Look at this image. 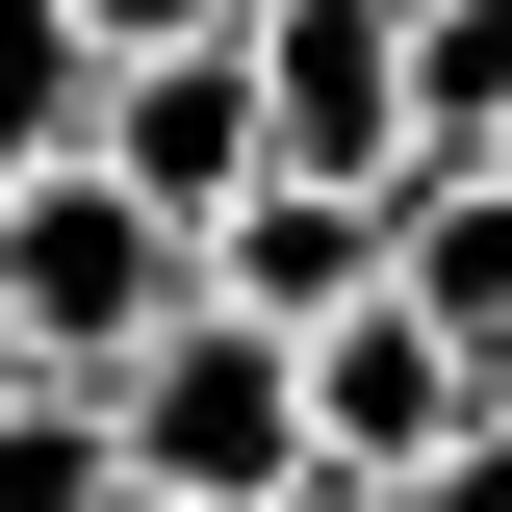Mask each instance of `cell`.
<instances>
[{
	"label": "cell",
	"instance_id": "1",
	"mask_svg": "<svg viewBox=\"0 0 512 512\" xmlns=\"http://www.w3.org/2000/svg\"><path fill=\"white\" fill-rule=\"evenodd\" d=\"M103 436H128V487H154V512H282V487H333V436H308V333L231 308V282H205L154 359H103Z\"/></svg>",
	"mask_w": 512,
	"mask_h": 512
},
{
	"label": "cell",
	"instance_id": "2",
	"mask_svg": "<svg viewBox=\"0 0 512 512\" xmlns=\"http://www.w3.org/2000/svg\"><path fill=\"white\" fill-rule=\"evenodd\" d=\"M180 308H205V231H180V205H128L103 154H52V180H0V333H26L52 384L154 359Z\"/></svg>",
	"mask_w": 512,
	"mask_h": 512
},
{
	"label": "cell",
	"instance_id": "3",
	"mask_svg": "<svg viewBox=\"0 0 512 512\" xmlns=\"http://www.w3.org/2000/svg\"><path fill=\"white\" fill-rule=\"evenodd\" d=\"M103 180H128V205H180V231H231V205L282 180L256 26H154V52H103Z\"/></svg>",
	"mask_w": 512,
	"mask_h": 512
},
{
	"label": "cell",
	"instance_id": "4",
	"mask_svg": "<svg viewBox=\"0 0 512 512\" xmlns=\"http://www.w3.org/2000/svg\"><path fill=\"white\" fill-rule=\"evenodd\" d=\"M282 180H410V0H256Z\"/></svg>",
	"mask_w": 512,
	"mask_h": 512
},
{
	"label": "cell",
	"instance_id": "5",
	"mask_svg": "<svg viewBox=\"0 0 512 512\" xmlns=\"http://www.w3.org/2000/svg\"><path fill=\"white\" fill-rule=\"evenodd\" d=\"M461 410H487V359H461V333L410 308V282H384V308H333V333H308V436H333V487H410V461H436Z\"/></svg>",
	"mask_w": 512,
	"mask_h": 512
},
{
	"label": "cell",
	"instance_id": "6",
	"mask_svg": "<svg viewBox=\"0 0 512 512\" xmlns=\"http://www.w3.org/2000/svg\"><path fill=\"white\" fill-rule=\"evenodd\" d=\"M205 282H231V308H282V333L384 308V282H410V180H256L231 231H205Z\"/></svg>",
	"mask_w": 512,
	"mask_h": 512
},
{
	"label": "cell",
	"instance_id": "7",
	"mask_svg": "<svg viewBox=\"0 0 512 512\" xmlns=\"http://www.w3.org/2000/svg\"><path fill=\"white\" fill-rule=\"evenodd\" d=\"M410 308L461 359H512V154H410Z\"/></svg>",
	"mask_w": 512,
	"mask_h": 512
},
{
	"label": "cell",
	"instance_id": "8",
	"mask_svg": "<svg viewBox=\"0 0 512 512\" xmlns=\"http://www.w3.org/2000/svg\"><path fill=\"white\" fill-rule=\"evenodd\" d=\"M103 154V0H0V180Z\"/></svg>",
	"mask_w": 512,
	"mask_h": 512
},
{
	"label": "cell",
	"instance_id": "9",
	"mask_svg": "<svg viewBox=\"0 0 512 512\" xmlns=\"http://www.w3.org/2000/svg\"><path fill=\"white\" fill-rule=\"evenodd\" d=\"M0 512H128V436H103V384H0Z\"/></svg>",
	"mask_w": 512,
	"mask_h": 512
},
{
	"label": "cell",
	"instance_id": "10",
	"mask_svg": "<svg viewBox=\"0 0 512 512\" xmlns=\"http://www.w3.org/2000/svg\"><path fill=\"white\" fill-rule=\"evenodd\" d=\"M410 154H512V0H410Z\"/></svg>",
	"mask_w": 512,
	"mask_h": 512
},
{
	"label": "cell",
	"instance_id": "11",
	"mask_svg": "<svg viewBox=\"0 0 512 512\" xmlns=\"http://www.w3.org/2000/svg\"><path fill=\"white\" fill-rule=\"evenodd\" d=\"M410 512H512V359H487V410H461V436L410 461Z\"/></svg>",
	"mask_w": 512,
	"mask_h": 512
},
{
	"label": "cell",
	"instance_id": "12",
	"mask_svg": "<svg viewBox=\"0 0 512 512\" xmlns=\"http://www.w3.org/2000/svg\"><path fill=\"white\" fill-rule=\"evenodd\" d=\"M154 26H256V0H103V52H154Z\"/></svg>",
	"mask_w": 512,
	"mask_h": 512
},
{
	"label": "cell",
	"instance_id": "13",
	"mask_svg": "<svg viewBox=\"0 0 512 512\" xmlns=\"http://www.w3.org/2000/svg\"><path fill=\"white\" fill-rule=\"evenodd\" d=\"M282 512H410V487H282Z\"/></svg>",
	"mask_w": 512,
	"mask_h": 512
},
{
	"label": "cell",
	"instance_id": "14",
	"mask_svg": "<svg viewBox=\"0 0 512 512\" xmlns=\"http://www.w3.org/2000/svg\"><path fill=\"white\" fill-rule=\"evenodd\" d=\"M0 384H26V333H0Z\"/></svg>",
	"mask_w": 512,
	"mask_h": 512
},
{
	"label": "cell",
	"instance_id": "15",
	"mask_svg": "<svg viewBox=\"0 0 512 512\" xmlns=\"http://www.w3.org/2000/svg\"><path fill=\"white\" fill-rule=\"evenodd\" d=\"M128 512H154V487H128Z\"/></svg>",
	"mask_w": 512,
	"mask_h": 512
}]
</instances>
